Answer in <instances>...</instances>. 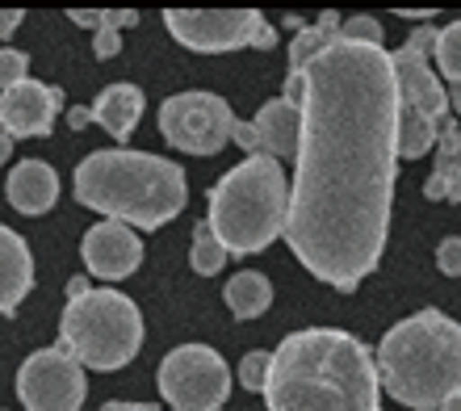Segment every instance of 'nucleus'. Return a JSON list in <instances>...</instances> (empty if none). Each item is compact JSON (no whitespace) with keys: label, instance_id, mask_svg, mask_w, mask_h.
I'll list each match as a JSON object with an SVG mask.
<instances>
[{"label":"nucleus","instance_id":"nucleus-1","mask_svg":"<svg viewBox=\"0 0 461 411\" xmlns=\"http://www.w3.org/2000/svg\"><path fill=\"white\" fill-rule=\"evenodd\" d=\"M285 243L331 290H357L386 252L399 172V88L386 47L331 42L303 68Z\"/></svg>","mask_w":461,"mask_h":411},{"label":"nucleus","instance_id":"nucleus-2","mask_svg":"<svg viewBox=\"0 0 461 411\" xmlns=\"http://www.w3.org/2000/svg\"><path fill=\"white\" fill-rule=\"evenodd\" d=\"M268 411H382L374 352L340 327H303L277 344L265 378Z\"/></svg>","mask_w":461,"mask_h":411},{"label":"nucleus","instance_id":"nucleus-3","mask_svg":"<svg viewBox=\"0 0 461 411\" xmlns=\"http://www.w3.org/2000/svg\"><path fill=\"white\" fill-rule=\"evenodd\" d=\"M76 202L131 231H156L181 215L189 189H185V172L176 160L131 151V147H113V151L105 147L80 160Z\"/></svg>","mask_w":461,"mask_h":411},{"label":"nucleus","instance_id":"nucleus-4","mask_svg":"<svg viewBox=\"0 0 461 411\" xmlns=\"http://www.w3.org/2000/svg\"><path fill=\"white\" fill-rule=\"evenodd\" d=\"M377 382L402 407L428 411L461 390V324L437 306L407 315L377 344Z\"/></svg>","mask_w":461,"mask_h":411},{"label":"nucleus","instance_id":"nucleus-5","mask_svg":"<svg viewBox=\"0 0 461 411\" xmlns=\"http://www.w3.org/2000/svg\"><path fill=\"white\" fill-rule=\"evenodd\" d=\"M285 210H290V181L281 164L248 156L210 189L206 223L227 256H252L265 252L285 231Z\"/></svg>","mask_w":461,"mask_h":411},{"label":"nucleus","instance_id":"nucleus-6","mask_svg":"<svg viewBox=\"0 0 461 411\" xmlns=\"http://www.w3.org/2000/svg\"><path fill=\"white\" fill-rule=\"evenodd\" d=\"M59 349L80 370H122L143 349V315L122 290H93L68 298L59 315Z\"/></svg>","mask_w":461,"mask_h":411},{"label":"nucleus","instance_id":"nucleus-7","mask_svg":"<svg viewBox=\"0 0 461 411\" xmlns=\"http://www.w3.org/2000/svg\"><path fill=\"white\" fill-rule=\"evenodd\" d=\"M437 30L420 25L399 50H390V68H394V88H399V131L394 147L399 160L428 156V147H437L440 126L449 118V93L445 80L432 72L428 50H432Z\"/></svg>","mask_w":461,"mask_h":411},{"label":"nucleus","instance_id":"nucleus-8","mask_svg":"<svg viewBox=\"0 0 461 411\" xmlns=\"http://www.w3.org/2000/svg\"><path fill=\"white\" fill-rule=\"evenodd\" d=\"M168 34L189 50L214 55V50H273L277 30L265 22L260 9H164Z\"/></svg>","mask_w":461,"mask_h":411},{"label":"nucleus","instance_id":"nucleus-9","mask_svg":"<svg viewBox=\"0 0 461 411\" xmlns=\"http://www.w3.org/2000/svg\"><path fill=\"white\" fill-rule=\"evenodd\" d=\"M159 395L176 411H222L230 395V370L210 344H181L159 361Z\"/></svg>","mask_w":461,"mask_h":411},{"label":"nucleus","instance_id":"nucleus-10","mask_svg":"<svg viewBox=\"0 0 461 411\" xmlns=\"http://www.w3.org/2000/svg\"><path fill=\"white\" fill-rule=\"evenodd\" d=\"M230 126L235 114L219 93H176L159 105V131L185 156H219L230 143Z\"/></svg>","mask_w":461,"mask_h":411},{"label":"nucleus","instance_id":"nucleus-11","mask_svg":"<svg viewBox=\"0 0 461 411\" xmlns=\"http://www.w3.org/2000/svg\"><path fill=\"white\" fill-rule=\"evenodd\" d=\"M85 395V370L59 344L30 352L17 370V399L25 403V411H80Z\"/></svg>","mask_w":461,"mask_h":411},{"label":"nucleus","instance_id":"nucleus-12","mask_svg":"<svg viewBox=\"0 0 461 411\" xmlns=\"http://www.w3.org/2000/svg\"><path fill=\"white\" fill-rule=\"evenodd\" d=\"M298 131H303L298 105L285 97H273L260 105V114H256L252 122L235 118L230 139H235L248 156H265V160H273V164H281V160H294V151H298Z\"/></svg>","mask_w":461,"mask_h":411},{"label":"nucleus","instance_id":"nucleus-13","mask_svg":"<svg viewBox=\"0 0 461 411\" xmlns=\"http://www.w3.org/2000/svg\"><path fill=\"white\" fill-rule=\"evenodd\" d=\"M63 109V88L42 85V80H17L0 93V131L17 139H47L55 118Z\"/></svg>","mask_w":461,"mask_h":411},{"label":"nucleus","instance_id":"nucleus-14","mask_svg":"<svg viewBox=\"0 0 461 411\" xmlns=\"http://www.w3.org/2000/svg\"><path fill=\"white\" fill-rule=\"evenodd\" d=\"M80 256H85V265H88L93 278L122 281L143 265V240H139L131 227H122V223H110V218H105V223H97V227L85 231Z\"/></svg>","mask_w":461,"mask_h":411},{"label":"nucleus","instance_id":"nucleus-15","mask_svg":"<svg viewBox=\"0 0 461 411\" xmlns=\"http://www.w3.org/2000/svg\"><path fill=\"white\" fill-rule=\"evenodd\" d=\"M5 197L17 215H47L59 202V177L47 160H22L5 181Z\"/></svg>","mask_w":461,"mask_h":411},{"label":"nucleus","instance_id":"nucleus-16","mask_svg":"<svg viewBox=\"0 0 461 411\" xmlns=\"http://www.w3.org/2000/svg\"><path fill=\"white\" fill-rule=\"evenodd\" d=\"M34 286V256L30 243L0 223V315H13Z\"/></svg>","mask_w":461,"mask_h":411},{"label":"nucleus","instance_id":"nucleus-17","mask_svg":"<svg viewBox=\"0 0 461 411\" xmlns=\"http://www.w3.org/2000/svg\"><path fill=\"white\" fill-rule=\"evenodd\" d=\"M88 118L97 122V126H105L110 139L126 143L134 134V126H139V118H143V88L131 85V80H118V85L101 88L93 109H88Z\"/></svg>","mask_w":461,"mask_h":411},{"label":"nucleus","instance_id":"nucleus-18","mask_svg":"<svg viewBox=\"0 0 461 411\" xmlns=\"http://www.w3.org/2000/svg\"><path fill=\"white\" fill-rule=\"evenodd\" d=\"M428 202H461V126L445 118L437 139V169L424 185Z\"/></svg>","mask_w":461,"mask_h":411},{"label":"nucleus","instance_id":"nucleus-19","mask_svg":"<svg viewBox=\"0 0 461 411\" xmlns=\"http://www.w3.org/2000/svg\"><path fill=\"white\" fill-rule=\"evenodd\" d=\"M68 17H72L76 25L93 30V55H97V59H113V55L122 50L118 30H126V25L139 22V13L134 9H72Z\"/></svg>","mask_w":461,"mask_h":411},{"label":"nucleus","instance_id":"nucleus-20","mask_svg":"<svg viewBox=\"0 0 461 411\" xmlns=\"http://www.w3.org/2000/svg\"><path fill=\"white\" fill-rule=\"evenodd\" d=\"M222 294H227V306L235 319H260L268 311V303H273V281L260 269H240Z\"/></svg>","mask_w":461,"mask_h":411},{"label":"nucleus","instance_id":"nucleus-21","mask_svg":"<svg viewBox=\"0 0 461 411\" xmlns=\"http://www.w3.org/2000/svg\"><path fill=\"white\" fill-rule=\"evenodd\" d=\"M340 38V13H323L319 22H311V25H298V34H294V42H290V72H303L306 63L315 59L323 47H331Z\"/></svg>","mask_w":461,"mask_h":411},{"label":"nucleus","instance_id":"nucleus-22","mask_svg":"<svg viewBox=\"0 0 461 411\" xmlns=\"http://www.w3.org/2000/svg\"><path fill=\"white\" fill-rule=\"evenodd\" d=\"M189 265H194L197 278H214L222 265H227V248L219 243V235L210 231V223L202 218L194 227V248H189Z\"/></svg>","mask_w":461,"mask_h":411},{"label":"nucleus","instance_id":"nucleus-23","mask_svg":"<svg viewBox=\"0 0 461 411\" xmlns=\"http://www.w3.org/2000/svg\"><path fill=\"white\" fill-rule=\"evenodd\" d=\"M428 55L437 63V76H445L449 85H461V22H449L445 30H437Z\"/></svg>","mask_w":461,"mask_h":411},{"label":"nucleus","instance_id":"nucleus-24","mask_svg":"<svg viewBox=\"0 0 461 411\" xmlns=\"http://www.w3.org/2000/svg\"><path fill=\"white\" fill-rule=\"evenodd\" d=\"M340 42H361V47H382V25L369 13H357L348 22H340Z\"/></svg>","mask_w":461,"mask_h":411},{"label":"nucleus","instance_id":"nucleus-25","mask_svg":"<svg viewBox=\"0 0 461 411\" xmlns=\"http://www.w3.org/2000/svg\"><path fill=\"white\" fill-rule=\"evenodd\" d=\"M268 361H273V352H268V349H252L248 357H243V361H240V382H243V390H265Z\"/></svg>","mask_w":461,"mask_h":411},{"label":"nucleus","instance_id":"nucleus-26","mask_svg":"<svg viewBox=\"0 0 461 411\" xmlns=\"http://www.w3.org/2000/svg\"><path fill=\"white\" fill-rule=\"evenodd\" d=\"M30 76V55L17 47H0V93Z\"/></svg>","mask_w":461,"mask_h":411},{"label":"nucleus","instance_id":"nucleus-27","mask_svg":"<svg viewBox=\"0 0 461 411\" xmlns=\"http://www.w3.org/2000/svg\"><path fill=\"white\" fill-rule=\"evenodd\" d=\"M437 269L445 278H461V235H445L437 243Z\"/></svg>","mask_w":461,"mask_h":411},{"label":"nucleus","instance_id":"nucleus-28","mask_svg":"<svg viewBox=\"0 0 461 411\" xmlns=\"http://www.w3.org/2000/svg\"><path fill=\"white\" fill-rule=\"evenodd\" d=\"M22 22H25V13H22V9H0V38H9Z\"/></svg>","mask_w":461,"mask_h":411},{"label":"nucleus","instance_id":"nucleus-29","mask_svg":"<svg viewBox=\"0 0 461 411\" xmlns=\"http://www.w3.org/2000/svg\"><path fill=\"white\" fill-rule=\"evenodd\" d=\"M101 411H159V407H151V403H105Z\"/></svg>","mask_w":461,"mask_h":411},{"label":"nucleus","instance_id":"nucleus-30","mask_svg":"<svg viewBox=\"0 0 461 411\" xmlns=\"http://www.w3.org/2000/svg\"><path fill=\"white\" fill-rule=\"evenodd\" d=\"M68 122H72L76 131H85V126H88V122H93V118H88V109H80V105H76L72 114H68Z\"/></svg>","mask_w":461,"mask_h":411},{"label":"nucleus","instance_id":"nucleus-31","mask_svg":"<svg viewBox=\"0 0 461 411\" xmlns=\"http://www.w3.org/2000/svg\"><path fill=\"white\" fill-rule=\"evenodd\" d=\"M428 411H461V390L457 395H449L445 403H437V407H428Z\"/></svg>","mask_w":461,"mask_h":411},{"label":"nucleus","instance_id":"nucleus-32","mask_svg":"<svg viewBox=\"0 0 461 411\" xmlns=\"http://www.w3.org/2000/svg\"><path fill=\"white\" fill-rule=\"evenodd\" d=\"M85 290H88L85 278H72V281H68V298H76V294H85Z\"/></svg>","mask_w":461,"mask_h":411},{"label":"nucleus","instance_id":"nucleus-33","mask_svg":"<svg viewBox=\"0 0 461 411\" xmlns=\"http://www.w3.org/2000/svg\"><path fill=\"white\" fill-rule=\"evenodd\" d=\"M13 156V139H9V134H5V131H0V164H5V160H9Z\"/></svg>","mask_w":461,"mask_h":411},{"label":"nucleus","instance_id":"nucleus-34","mask_svg":"<svg viewBox=\"0 0 461 411\" xmlns=\"http://www.w3.org/2000/svg\"><path fill=\"white\" fill-rule=\"evenodd\" d=\"M449 105L461 114V85H453V93H449Z\"/></svg>","mask_w":461,"mask_h":411}]
</instances>
